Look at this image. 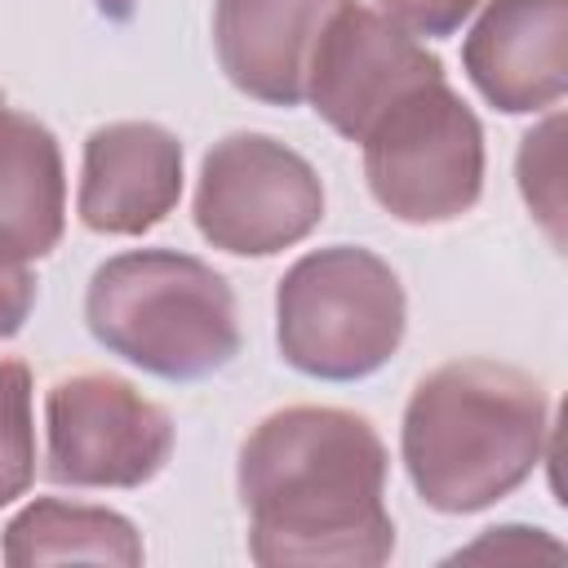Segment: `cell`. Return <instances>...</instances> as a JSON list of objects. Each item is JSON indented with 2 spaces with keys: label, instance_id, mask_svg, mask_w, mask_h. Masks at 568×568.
Here are the masks:
<instances>
[{
  "label": "cell",
  "instance_id": "6da1fadb",
  "mask_svg": "<svg viewBox=\"0 0 568 568\" xmlns=\"http://www.w3.org/2000/svg\"><path fill=\"white\" fill-rule=\"evenodd\" d=\"M386 470V444L364 413L288 404L262 417L235 466L248 559L262 568L386 564L395 555Z\"/></svg>",
  "mask_w": 568,
  "mask_h": 568
},
{
  "label": "cell",
  "instance_id": "7a4b0ae2",
  "mask_svg": "<svg viewBox=\"0 0 568 568\" xmlns=\"http://www.w3.org/2000/svg\"><path fill=\"white\" fill-rule=\"evenodd\" d=\"M546 439L550 404L537 377L497 359H453L413 386L399 457L430 510L475 515L537 470Z\"/></svg>",
  "mask_w": 568,
  "mask_h": 568
},
{
  "label": "cell",
  "instance_id": "3957f363",
  "mask_svg": "<svg viewBox=\"0 0 568 568\" xmlns=\"http://www.w3.org/2000/svg\"><path fill=\"white\" fill-rule=\"evenodd\" d=\"M84 324L102 351L164 382L213 377L240 355L226 275L178 248L106 257L84 288Z\"/></svg>",
  "mask_w": 568,
  "mask_h": 568
},
{
  "label": "cell",
  "instance_id": "277c9868",
  "mask_svg": "<svg viewBox=\"0 0 568 568\" xmlns=\"http://www.w3.org/2000/svg\"><path fill=\"white\" fill-rule=\"evenodd\" d=\"M408 328L404 284L373 248L302 253L275 288V342L288 368L315 382H364L390 364Z\"/></svg>",
  "mask_w": 568,
  "mask_h": 568
},
{
  "label": "cell",
  "instance_id": "5b68a950",
  "mask_svg": "<svg viewBox=\"0 0 568 568\" xmlns=\"http://www.w3.org/2000/svg\"><path fill=\"white\" fill-rule=\"evenodd\" d=\"M359 146L368 191L395 222L444 226L484 195V129L448 75L390 102Z\"/></svg>",
  "mask_w": 568,
  "mask_h": 568
},
{
  "label": "cell",
  "instance_id": "8992f818",
  "mask_svg": "<svg viewBox=\"0 0 568 568\" xmlns=\"http://www.w3.org/2000/svg\"><path fill=\"white\" fill-rule=\"evenodd\" d=\"M324 222V182L306 155L271 133H226L195 182L200 235L235 257H271Z\"/></svg>",
  "mask_w": 568,
  "mask_h": 568
},
{
  "label": "cell",
  "instance_id": "52a82bcc",
  "mask_svg": "<svg viewBox=\"0 0 568 568\" xmlns=\"http://www.w3.org/2000/svg\"><path fill=\"white\" fill-rule=\"evenodd\" d=\"M173 457V417L115 373H71L44 395V479L142 488Z\"/></svg>",
  "mask_w": 568,
  "mask_h": 568
},
{
  "label": "cell",
  "instance_id": "ba28073f",
  "mask_svg": "<svg viewBox=\"0 0 568 568\" xmlns=\"http://www.w3.org/2000/svg\"><path fill=\"white\" fill-rule=\"evenodd\" d=\"M439 75V53H430L413 31L390 22L382 9L351 0L328 18V27L315 40L302 102H311V111L333 133L359 142L390 102Z\"/></svg>",
  "mask_w": 568,
  "mask_h": 568
},
{
  "label": "cell",
  "instance_id": "9c48e42d",
  "mask_svg": "<svg viewBox=\"0 0 568 568\" xmlns=\"http://www.w3.org/2000/svg\"><path fill=\"white\" fill-rule=\"evenodd\" d=\"M462 40L475 93L506 115L555 111L568 93V0H479Z\"/></svg>",
  "mask_w": 568,
  "mask_h": 568
},
{
  "label": "cell",
  "instance_id": "30bf717a",
  "mask_svg": "<svg viewBox=\"0 0 568 568\" xmlns=\"http://www.w3.org/2000/svg\"><path fill=\"white\" fill-rule=\"evenodd\" d=\"M182 200V142L151 120H111L84 138L75 213L98 235H146Z\"/></svg>",
  "mask_w": 568,
  "mask_h": 568
},
{
  "label": "cell",
  "instance_id": "8fae6325",
  "mask_svg": "<svg viewBox=\"0 0 568 568\" xmlns=\"http://www.w3.org/2000/svg\"><path fill=\"white\" fill-rule=\"evenodd\" d=\"M351 0H217L213 53L226 80L266 106H297L328 18Z\"/></svg>",
  "mask_w": 568,
  "mask_h": 568
},
{
  "label": "cell",
  "instance_id": "7c38bea8",
  "mask_svg": "<svg viewBox=\"0 0 568 568\" xmlns=\"http://www.w3.org/2000/svg\"><path fill=\"white\" fill-rule=\"evenodd\" d=\"M67 231V169L58 138L27 111L0 102V240L31 262Z\"/></svg>",
  "mask_w": 568,
  "mask_h": 568
},
{
  "label": "cell",
  "instance_id": "4fadbf2b",
  "mask_svg": "<svg viewBox=\"0 0 568 568\" xmlns=\"http://www.w3.org/2000/svg\"><path fill=\"white\" fill-rule=\"evenodd\" d=\"M4 564L36 568V564H142L146 546L133 519L106 506L67 501V497H36L4 524Z\"/></svg>",
  "mask_w": 568,
  "mask_h": 568
},
{
  "label": "cell",
  "instance_id": "5bb4252c",
  "mask_svg": "<svg viewBox=\"0 0 568 568\" xmlns=\"http://www.w3.org/2000/svg\"><path fill=\"white\" fill-rule=\"evenodd\" d=\"M36 479V413L31 368L0 359V506L18 501Z\"/></svg>",
  "mask_w": 568,
  "mask_h": 568
},
{
  "label": "cell",
  "instance_id": "9a60e30c",
  "mask_svg": "<svg viewBox=\"0 0 568 568\" xmlns=\"http://www.w3.org/2000/svg\"><path fill=\"white\" fill-rule=\"evenodd\" d=\"M559 133H564V115L550 111L519 142V191L555 244H564V231H559V213H564L559 209Z\"/></svg>",
  "mask_w": 568,
  "mask_h": 568
},
{
  "label": "cell",
  "instance_id": "2e32d148",
  "mask_svg": "<svg viewBox=\"0 0 568 568\" xmlns=\"http://www.w3.org/2000/svg\"><path fill=\"white\" fill-rule=\"evenodd\" d=\"M532 564V559H564V546L546 532V528H528V524H501V528H484L470 546H462L457 555H448V564Z\"/></svg>",
  "mask_w": 568,
  "mask_h": 568
},
{
  "label": "cell",
  "instance_id": "e0dca14e",
  "mask_svg": "<svg viewBox=\"0 0 568 568\" xmlns=\"http://www.w3.org/2000/svg\"><path fill=\"white\" fill-rule=\"evenodd\" d=\"M36 306V271L22 248L0 240V337L22 333Z\"/></svg>",
  "mask_w": 568,
  "mask_h": 568
},
{
  "label": "cell",
  "instance_id": "ac0fdd59",
  "mask_svg": "<svg viewBox=\"0 0 568 568\" xmlns=\"http://www.w3.org/2000/svg\"><path fill=\"white\" fill-rule=\"evenodd\" d=\"M377 4L390 22H399L413 36H426V40L453 36L479 9V0H377Z\"/></svg>",
  "mask_w": 568,
  "mask_h": 568
},
{
  "label": "cell",
  "instance_id": "d6986e66",
  "mask_svg": "<svg viewBox=\"0 0 568 568\" xmlns=\"http://www.w3.org/2000/svg\"><path fill=\"white\" fill-rule=\"evenodd\" d=\"M0 102H4V89H0Z\"/></svg>",
  "mask_w": 568,
  "mask_h": 568
}]
</instances>
